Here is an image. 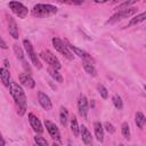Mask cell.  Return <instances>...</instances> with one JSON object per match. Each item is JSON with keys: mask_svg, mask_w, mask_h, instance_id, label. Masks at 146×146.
<instances>
[{"mask_svg": "<svg viewBox=\"0 0 146 146\" xmlns=\"http://www.w3.org/2000/svg\"><path fill=\"white\" fill-rule=\"evenodd\" d=\"M23 44H24V49H25L27 56L30 57L32 64H33L36 68H41L42 65H41V63H40V60H39V57L36 56V54H35V51H34V49H33V46H32L31 41L27 40V39H25V40H23Z\"/></svg>", "mask_w": 146, "mask_h": 146, "instance_id": "cell-4", "label": "cell"}, {"mask_svg": "<svg viewBox=\"0 0 146 146\" xmlns=\"http://www.w3.org/2000/svg\"><path fill=\"white\" fill-rule=\"evenodd\" d=\"M60 3H66V5H74V6H79L82 5L84 2V0H56Z\"/></svg>", "mask_w": 146, "mask_h": 146, "instance_id": "cell-28", "label": "cell"}, {"mask_svg": "<svg viewBox=\"0 0 146 146\" xmlns=\"http://www.w3.org/2000/svg\"><path fill=\"white\" fill-rule=\"evenodd\" d=\"M57 11H58L57 7L44 3H38L32 8V15L36 18H47L54 16L55 14H57Z\"/></svg>", "mask_w": 146, "mask_h": 146, "instance_id": "cell-2", "label": "cell"}, {"mask_svg": "<svg viewBox=\"0 0 146 146\" xmlns=\"http://www.w3.org/2000/svg\"><path fill=\"white\" fill-rule=\"evenodd\" d=\"M14 51H15V55H16L17 59H19V60H24V52H23L22 48H21L17 43L14 44Z\"/></svg>", "mask_w": 146, "mask_h": 146, "instance_id": "cell-26", "label": "cell"}, {"mask_svg": "<svg viewBox=\"0 0 146 146\" xmlns=\"http://www.w3.org/2000/svg\"><path fill=\"white\" fill-rule=\"evenodd\" d=\"M82 65H83V68L86 70V72H87L88 74H90L91 76H96V75H97V71H96L95 66L91 64V62H89V60H83Z\"/></svg>", "mask_w": 146, "mask_h": 146, "instance_id": "cell-18", "label": "cell"}, {"mask_svg": "<svg viewBox=\"0 0 146 146\" xmlns=\"http://www.w3.org/2000/svg\"><path fill=\"white\" fill-rule=\"evenodd\" d=\"M97 90H98V94L100 95V97H102L103 99H106V98H107L108 91H107V89H106L103 84H98V86H97Z\"/></svg>", "mask_w": 146, "mask_h": 146, "instance_id": "cell-27", "label": "cell"}, {"mask_svg": "<svg viewBox=\"0 0 146 146\" xmlns=\"http://www.w3.org/2000/svg\"><path fill=\"white\" fill-rule=\"evenodd\" d=\"M96 3H104V2H107V1H110V0H94Z\"/></svg>", "mask_w": 146, "mask_h": 146, "instance_id": "cell-33", "label": "cell"}, {"mask_svg": "<svg viewBox=\"0 0 146 146\" xmlns=\"http://www.w3.org/2000/svg\"><path fill=\"white\" fill-rule=\"evenodd\" d=\"M71 130H72L74 137H78V136H79V133H80V127H79L78 120H76V117H75L74 115H73L72 119H71Z\"/></svg>", "mask_w": 146, "mask_h": 146, "instance_id": "cell-22", "label": "cell"}, {"mask_svg": "<svg viewBox=\"0 0 146 146\" xmlns=\"http://www.w3.org/2000/svg\"><path fill=\"white\" fill-rule=\"evenodd\" d=\"M3 64H5V67H6V68H8V67H9V63H8V60H7V59H3Z\"/></svg>", "mask_w": 146, "mask_h": 146, "instance_id": "cell-34", "label": "cell"}, {"mask_svg": "<svg viewBox=\"0 0 146 146\" xmlns=\"http://www.w3.org/2000/svg\"><path fill=\"white\" fill-rule=\"evenodd\" d=\"M65 43H66V46L68 47V49L70 50H72L75 55H78L80 58H82L83 60H91V58H90V56H89V54L87 52V51H84V50H82V49H80V48H78V47H75V46H73V44H71L67 40H65L64 41Z\"/></svg>", "mask_w": 146, "mask_h": 146, "instance_id": "cell-11", "label": "cell"}, {"mask_svg": "<svg viewBox=\"0 0 146 146\" xmlns=\"http://www.w3.org/2000/svg\"><path fill=\"white\" fill-rule=\"evenodd\" d=\"M135 122H136V124H137V127H138L139 129H143L144 125H145V123H146V117H145V115H144L141 112H137L136 115H135Z\"/></svg>", "mask_w": 146, "mask_h": 146, "instance_id": "cell-20", "label": "cell"}, {"mask_svg": "<svg viewBox=\"0 0 146 146\" xmlns=\"http://www.w3.org/2000/svg\"><path fill=\"white\" fill-rule=\"evenodd\" d=\"M34 141L36 143V145H40V146H47L48 145V141L43 137H40V136H35Z\"/></svg>", "mask_w": 146, "mask_h": 146, "instance_id": "cell-29", "label": "cell"}, {"mask_svg": "<svg viewBox=\"0 0 146 146\" xmlns=\"http://www.w3.org/2000/svg\"><path fill=\"white\" fill-rule=\"evenodd\" d=\"M51 41H52V44H54L55 49H56L58 52H60V54H62L64 57H66L68 60H73L74 56H73V54L71 52V50L68 49V47L66 46V43H65L63 40H60V39L57 38V36H54Z\"/></svg>", "mask_w": 146, "mask_h": 146, "instance_id": "cell-3", "label": "cell"}, {"mask_svg": "<svg viewBox=\"0 0 146 146\" xmlns=\"http://www.w3.org/2000/svg\"><path fill=\"white\" fill-rule=\"evenodd\" d=\"M6 145V141L2 139V137H1V133H0V146H5Z\"/></svg>", "mask_w": 146, "mask_h": 146, "instance_id": "cell-32", "label": "cell"}, {"mask_svg": "<svg viewBox=\"0 0 146 146\" xmlns=\"http://www.w3.org/2000/svg\"><path fill=\"white\" fill-rule=\"evenodd\" d=\"M104 127H105V130H106L108 133H114V132H115V128L113 127L112 123H110V122H105V123H104Z\"/></svg>", "mask_w": 146, "mask_h": 146, "instance_id": "cell-30", "label": "cell"}, {"mask_svg": "<svg viewBox=\"0 0 146 146\" xmlns=\"http://www.w3.org/2000/svg\"><path fill=\"white\" fill-rule=\"evenodd\" d=\"M112 102L114 104V106L117 108V110H122L123 108V102H122V98L117 95V94H114L113 97H112Z\"/></svg>", "mask_w": 146, "mask_h": 146, "instance_id": "cell-24", "label": "cell"}, {"mask_svg": "<svg viewBox=\"0 0 146 146\" xmlns=\"http://www.w3.org/2000/svg\"><path fill=\"white\" fill-rule=\"evenodd\" d=\"M0 48H1V49H7V48H8L7 43L5 42V40H3L1 36H0Z\"/></svg>", "mask_w": 146, "mask_h": 146, "instance_id": "cell-31", "label": "cell"}, {"mask_svg": "<svg viewBox=\"0 0 146 146\" xmlns=\"http://www.w3.org/2000/svg\"><path fill=\"white\" fill-rule=\"evenodd\" d=\"M48 73L50 74V76L55 80V81H57V82H59V83H62L64 80H63V76H62V74L58 72V70H56V68H54V67H48Z\"/></svg>", "mask_w": 146, "mask_h": 146, "instance_id": "cell-19", "label": "cell"}, {"mask_svg": "<svg viewBox=\"0 0 146 146\" xmlns=\"http://www.w3.org/2000/svg\"><path fill=\"white\" fill-rule=\"evenodd\" d=\"M80 135H81L82 141H83L86 145H91V144H92V137H91V133H90V131L87 129L86 125L80 127Z\"/></svg>", "mask_w": 146, "mask_h": 146, "instance_id": "cell-15", "label": "cell"}, {"mask_svg": "<svg viewBox=\"0 0 146 146\" xmlns=\"http://www.w3.org/2000/svg\"><path fill=\"white\" fill-rule=\"evenodd\" d=\"M121 1H125V0H114V2H121Z\"/></svg>", "mask_w": 146, "mask_h": 146, "instance_id": "cell-35", "label": "cell"}, {"mask_svg": "<svg viewBox=\"0 0 146 146\" xmlns=\"http://www.w3.org/2000/svg\"><path fill=\"white\" fill-rule=\"evenodd\" d=\"M19 82L22 83V86H24L27 89H32L35 87V81L30 75V73H21L19 74Z\"/></svg>", "mask_w": 146, "mask_h": 146, "instance_id": "cell-12", "label": "cell"}, {"mask_svg": "<svg viewBox=\"0 0 146 146\" xmlns=\"http://www.w3.org/2000/svg\"><path fill=\"white\" fill-rule=\"evenodd\" d=\"M40 57H41L47 64H49L50 67H54V68H56V70H59V68L62 67L60 62L58 60V58H57L50 50H43V51H41V52H40Z\"/></svg>", "mask_w": 146, "mask_h": 146, "instance_id": "cell-7", "label": "cell"}, {"mask_svg": "<svg viewBox=\"0 0 146 146\" xmlns=\"http://www.w3.org/2000/svg\"><path fill=\"white\" fill-rule=\"evenodd\" d=\"M59 121L62 125H66L67 121H68V112L65 107H60V112H59Z\"/></svg>", "mask_w": 146, "mask_h": 146, "instance_id": "cell-21", "label": "cell"}, {"mask_svg": "<svg viewBox=\"0 0 146 146\" xmlns=\"http://www.w3.org/2000/svg\"><path fill=\"white\" fill-rule=\"evenodd\" d=\"M38 99H39V103L41 105V107L46 111H50L52 108V104H51V100L49 98L48 95H46L44 92L42 91H39L38 92Z\"/></svg>", "mask_w": 146, "mask_h": 146, "instance_id": "cell-10", "label": "cell"}, {"mask_svg": "<svg viewBox=\"0 0 146 146\" xmlns=\"http://www.w3.org/2000/svg\"><path fill=\"white\" fill-rule=\"evenodd\" d=\"M8 31H9V34H10L14 39H18V36H19L18 26H17V24H16V22L14 21L13 17H8Z\"/></svg>", "mask_w": 146, "mask_h": 146, "instance_id": "cell-14", "label": "cell"}, {"mask_svg": "<svg viewBox=\"0 0 146 146\" xmlns=\"http://www.w3.org/2000/svg\"><path fill=\"white\" fill-rule=\"evenodd\" d=\"M0 79H1V82L3 83V86L9 87V84H10V74H9V71L6 67L0 68Z\"/></svg>", "mask_w": 146, "mask_h": 146, "instance_id": "cell-17", "label": "cell"}, {"mask_svg": "<svg viewBox=\"0 0 146 146\" xmlns=\"http://www.w3.org/2000/svg\"><path fill=\"white\" fill-rule=\"evenodd\" d=\"M29 121H30V124H31L32 129L36 133H42L43 132V128H42V124H41L40 120L33 113H29Z\"/></svg>", "mask_w": 146, "mask_h": 146, "instance_id": "cell-13", "label": "cell"}, {"mask_svg": "<svg viewBox=\"0 0 146 146\" xmlns=\"http://www.w3.org/2000/svg\"><path fill=\"white\" fill-rule=\"evenodd\" d=\"M145 17H146V14H145V13H141V14H139V15L135 16L133 18H131V19H130V22L128 23V26L137 25L138 23H141V22H144V21H145Z\"/></svg>", "mask_w": 146, "mask_h": 146, "instance_id": "cell-23", "label": "cell"}, {"mask_svg": "<svg viewBox=\"0 0 146 146\" xmlns=\"http://www.w3.org/2000/svg\"><path fill=\"white\" fill-rule=\"evenodd\" d=\"M8 7L10 8V10L13 11V14H15L18 18H25L29 14V9L27 7H25L22 2L18 1H10L8 3Z\"/></svg>", "mask_w": 146, "mask_h": 146, "instance_id": "cell-5", "label": "cell"}, {"mask_svg": "<svg viewBox=\"0 0 146 146\" xmlns=\"http://www.w3.org/2000/svg\"><path fill=\"white\" fill-rule=\"evenodd\" d=\"M9 89H10V94L17 105V113L19 115H23L26 111V106H27V100H26V96L24 90L22 89V87L19 84H17L16 82H10L9 84Z\"/></svg>", "mask_w": 146, "mask_h": 146, "instance_id": "cell-1", "label": "cell"}, {"mask_svg": "<svg viewBox=\"0 0 146 146\" xmlns=\"http://www.w3.org/2000/svg\"><path fill=\"white\" fill-rule=\"evenodd\" d=\"M44 125H46L47 131H48L49 135L51 136V138L55 139V140H58V141L60 143V133H59V130H58L57 125H56L54 122L48 121V120L44 121Z\"/></svg>", "mask_w": 146, "mask_h": 146, "instance_id": "cell-9", "label": "cell"}, {"mask_svg": "<svg viewBox=\"0 0 146 146\" xmlns=\"http://www.w3.org/2000/svg\"><path fill=\"white\" fill-rule=\"evenodd\" d=\"M94 130H95V136H96L97 140L102 143L104 140V127H103V124L100 122L96 121L94 123Z\"/></svg>", "mask_w": 146, "mask_h": 146, "instance_id": "cell-16", "label": "cell"}, {"mask_svg": "<svg viewBox=\"0 0 146 146\" xmlns=\"http://www.w3.org/2000/svg\"><path fill=\"white\" fill-rule=\"evenodd\" d=\"M78 110H79V114L83 117L87 119L88 116V111H89V105H88V99L84 95H80L79 99H78Z\"/></svg>", "mask_w": 146, "mask_h": 146, "instance_id": "cell-8", "label": "cell"}, {"mask_svg": "<svg viewBox=\"0 0 146 146\" xmlns=\"http://www.w3.org/2000/svg\"><path fill=\"white\" fill-rule=\"evenodd\" d=\"M121 131H122L123 137H124L127 140H129V139H130V127H129L128 122H123V123H122V125H121Z\"/></svg>", "mask_w": 146, "mask_h": 146, "instance_id": "cell-25", "label": "cell"}, {"mask_svg": "<svg viewBox=\"0 0 146 146\" xmlns=\"http://www.w3.org/2000/svg\"><path fill=\"white\" fill-rule=\"evenodd\" d=\"M136 13H137V9L133 8V7H131V8H125V9H121V10H119L117 13H115V14L107 21V23H108V24L115 23V22H117V21L128 18V17L132 16V15L136 14Z\"/></svg>", "mask_w": 146, "mask_h": 146, "instance_id": "cell-6", "label": "cell"}]
</instances>
